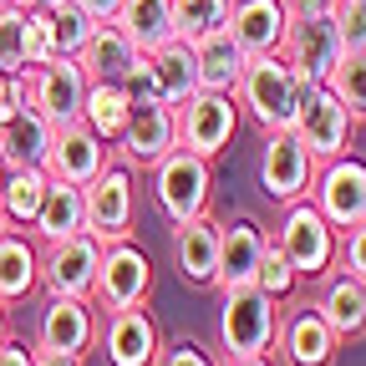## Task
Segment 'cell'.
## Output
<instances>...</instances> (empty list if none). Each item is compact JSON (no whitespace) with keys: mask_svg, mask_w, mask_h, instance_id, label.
<instances>
[{"mask_svg":"<svg viewBox=\"0 0 366 366\" xmlns=\"http://www.w3.org/2000/svg\"><path fill=\"white\" fill-rule=\"evenodd\" d=\"M26 6H61V0H26Z\"/></svg>","mask_w":366,"mask_h":366,"instance_id":"47","label":"cell"},{"mask_svg":"<svg viewBox=\"0 0 366 366\" xmlns=\"http://www.w3.org/2000/svg\"><path fill=\"white\" fill-rule=\"evenodd\" d=\"M0 71H26V6L0 11Z\"/></svg>","mask_w":366,"mask_h":366,"instance_id":"36","label":"cell"},{"mask_svg":"<svg viewBox=\"0 0 366 366\" xmlns=\"http://www.w3.org/2000/svg\"><path fill=\"white\" fill-rule=\"evenodd\" d=\"M153 366H219V361H214L209 346H199V341H173L168 351H158Z\"/></svg>","mask_w":366,"mask_h":366,"instance_id":"41","label":"cell"},{"mask_svg":"<svg viewBox=\"0 0 366 366\" xmlns=\"http://www.w3.org/2000/svg\"><path fill=\"white\" fill-rule=\"evenodd\" d=\"M112 21L137 51H153V46L173 41V0H122V11Z\"/></svg>","mask_w":366,"mask_h":366,"instance_id":"29","label":"cell"},{"mask_svg":"<svg viewBox=\"0 0 366 366\" xmlns=\"http://www.w3.org/2000/svg\"><path fill=\"white\" fill-rule=\"evenodd\" d=\"M122 97L127 102H158V81H153V66H148V56H137L127 71H122Z\"/></svg>","mask_w":366,"mask_h":366,"instance_id":"39","label":"cell"},{"mask_svg":"<svg viewBox=\"0 0 366 366\" xmlns=\"http://www.w3.org/2000/svg\"><path fill=\"white\" fill-rule=\"evenodd\" d=\"M76 6H81L92 21H112V16L122 11V0H76Z\"/></svg>","mask_w":366,"mask_h":366,"instance_id":"42","label":"cell"},{"mask_svg":"<svg viewBox=\"0 0 366 366\" xmlns=\"http://www.w3.org/2000/svg\"><path fill=\"white\" fill-rule=\"evenodd\" d=\"M300 92L305 81L290 71V61L280 51H269V56H249L244 61V76L234 86V102L264 127V132H280L295 122V107H300Z\"/></svg>","mask_w":366,"mask_h":366,"instance_id":"2","label":"cell"},{"mask_svg":"<svg viewBox=\"0 0 366 366\" xmlns=\"http://www.w3.org/2000/svg\"><path fill=\"white\" fill-rule=\"evenodd\" d=\"M46 183H51L46 168H6L0 173V209H6V224L31 229V219H36L41 199H46Z\"/></svg>","mask_w":366,"mask_h":366,"instance_id":"30","label":"cell"},{"mask_svg":"<svg viewBox=\"0 0 366 366\" xmlns=\"http://www.w3.org/2000/svg\"><path fill=\"white\" fill-rule=\"evenodd\" d=\"M97 264H102V239L81 229V234H66V239H56V244H46V254H41V285L51 290V295L92 300Z\"/></svg>","mask_w":366,"mask_h":366,"instance_id":"13","label":"cell"},{"mask_svg":"<svg viewBox=\"0 0 366 366\" xmlns=\"http://www.w3.org/2000/svg\"><path fill=\"white\" fill-rule=\"evenodd\" d=\"M310 178H315V158L305 153V143L280 127V132H264V148H259V189L274 204H295L310 194Z\"/></svg>","mask_w":366,"mask_h":366,"instance_id":"12","label":"cell"},{"mask_svg":"<svg viewBox=\"0 0 366 366\" xmlns=\"http://www.w3.org/2000/svg\"><path fill=\"white\" fill-rule=\"evenodd\" d=\"M56 56V36H51V11L26 6V66H41Z\"/></svg>","mask_w":366,"mask_h":366,"instance_id":"37","label":"cell"},{"mask_svg":"<svg viewBox=\"0 0 366 366\" xmlns=\"http://www.w3.org/2000/svg\"><path fill=\"white\" fill-rule=\"evenodd\" d=\"M351 127H356V122H351V112L341 107V97H336V92H331L326 81H305L290 132L305 143V153L315 158V168L346 153V143H351Z\"/></svg>","mask_w":366,"mask_h":366,"instance_id":"8","label":"cell"},{"mask_svg":"<svg viewBox=\"0 0 366 366\" xmlns=\"http://www.w3.org/2000/svg\"><path fill=\"white\" fill-rule=\"evenodd\" d=\"M315 209H320V219H326L336 234H346L351 224H361L366 219V163L351 153H341V158H331V163H320V173L310 178V194H305Z\"/></svg>","mask_w":366,"mask_h":366,"instance_id":"11","label":"cell"},{"mask_svg":"<svg viewBox=\"0 0 366 366\" xmlns=\"http://www.w3.org/2000/svg\"><path fill=\"white\" fill-rule=\"evenodd\" d=\"M224 366H269V356H229Z\"/></svg>","mask_w":366,"mask_h":366,"instance_id":"45","label":"cell"},{"mask_svg":"<svg viewBox=\"0 0 366 366\" xmlns=\"http://www.w3.org/2000/svg\"><path fill=\"white\" fill-rule=\"evenodd\" d=\"M229 11H234V0H173V36L199 41L209 31H224Z\"/></svg>","mask_w":366,"mask_h":366,"instance_id":"32","label":"cell"},{"mask_svg":"<svg viewBox=\"0 0 366 366\" xmlns=\"http://www.w3.org/2000/svg\"><path fill=\"white\" fill-rule=\"evenodd\" d=\"M51 11V36H56V56H76L81 46H86V36H92V21L76 0H61V6H46Z\"/></svg>","mask_w":366,"mask_h":366,"instance_id":"34","label":"cell"},{"mask_svg":"<svg viewBox=\"0 0 366 366\" xmlns=\"http://www.w3.org/2000/svg\"><path fill=\"white\" fill-rule=\"evenodd\" d=\"M41 285V254L26 234L0 229V305H16Z\"/></svg>","mask_w":366,"mask_h":366,"instance_id":"28","label":"cell"},{"mask_svg":"<svg viewBox=\"0 0 366 366\" xmlns=\"http://www.w3.org/2000/svg\"><path fill=\"white\" fill-rule=\"evenodd\" d=\"M107 366H153L158 361V326L143 305H127V310H107V326L97 331Z\"/></svg>","mask_w":366,"mask_h":366,"instance_id":"16","label":"cell"},{"mask_svg":"<svg viewBox=\"0 0 366 366\" xmlns=\"http://www.w3.org/2000/svg\"><path fill=\"white\" fill-rule=\"evenodd\" d=\"M148 66H153V81H158V102L163 107H183L199 92V61H194V46L189 41H163L153 51H143Z\"/></svg>","mask_w":366,"mask_h":366,"instance_id":"23","label":"cell"},{"mask_svg":"<svg viewBox=\"0 0 366 366\" xmlns=\"http://www.w3.org/2000/svg\"><path fill=\"white\" fill-rule=\"evenodd\" d=\"M219 346L224 356H269L274 336H280V305H274L259 285L219 290Z\"/></svg>","mask_w":366,"mask_h":366,"instance_id":"3","label":"cell"},{"mask_svg":"<svg viewBox=\"0 0 366 366\" xmlns=\"http://www.w3.org/2000/svg\"><path fill=\"white\" fill-rule=\"evenodd\" d=\"M274 244H280V254L295 264L300 280H320L326 269H336L341 234L320 219V209L310 199H295V204H285V219L274 229Z\"/></svg>","mask_w":366,"mask_h":366,"instance_id":"5","label":"cell"},{"mask_svg":"<svg viewBox=\"0 0 366 366\" xmlns=\"http://www.w3.org/2000/svg\"><path fill=\"white\" fill-rule=\"evenodd\" d=\"M81 199H86V234H97L102 244L112 239H132V224H137V183L127 163H102L97 178L81 183Z\"/></svg>","mask_w":366,"mask_h":366,"instance_id":"7","label":"cell"},{"mask_svg":"<svg viewBox=\"0 0 366 366\" xmlns=\"http://www.w3.org/2000/svg\"><path fill=\"white\" fill-rule=\"evenodd\" d=\"M346 51H366V0H331Z\"/></svg>","mask_w":366,"mask_h":366,"instance_id":"38","label":"cell"},{"mask_svg":"<svg viewBox=\"0 0 366 366\" xmlns=\"http://www.w3.org/2000/svg\"><path fill=\"white\" fill-rule=\"evenodd\" d=\"M285 6H305V0H285Z\"/></svg>","mask_w":366,"mask_h":366,"instance_id":"50","label":"cell"},{"mask_svg":"<svg viewBox=\"0 0 366 366\" xmlns=\"http://www.w3.org/2000/svg\"><path fill=\"white\" fill-rule=\"evenodd\" d=\"M127 97H122V86L117 81H86V102H81V122L102 137V143L112 148L117 143V132H122V122H127Z\"/></svg>","mask_w":366,"mask_h":366,"instance_id":"31","label":"cell"},{"mask_svg":"<svg viewBox=\"0 0 366 366\" xmlns=\"http://www.w3.org/2000/svg\"><path fill=\"white\" fill-rule=\"evenodd\" d=\"M0 173H6V158H0Z\"/></svg>","mask_w":366,"mask_h":366,"instance_id":"51","label":"cell"},{"mask_svg":"<svg viewBox=\"0 0 366 366\" xmlns=\"http://www.w3.org/2000/svg\"><path fill=\"white\" fill-rule=\"evenodd\" d=\"M326 86L341 97V107L351 112V122H366V51H346L336 61V71H331Z\"/></svg>","mask_w":366,"mask_h":366,"instance_id":"33","label":"cell"},{"mask_svg":"<svg viewBox=\"0 0 366 366\" xmlns=\"http://www.w3.org/2000/svg\"><path fill=\"white\" fill-rule=\"evenodd\" d=\"M173 127H178V148H189L199 158H219L239 132V102L234 92H194L183 107H173Z\"/></svg>","mask_w":366,"mask_h":366,"instance_id":"6","label":"cell"},{"mask_svg":"<svg viewBox=\"0 0 366 366\" xmlns=\"http://www.w3.org/2000/svg\"><path fill=\"white\" fill-rule=\"evenodd\" d=\"M36 346H41V351L86 356L92 346H97V305H92V300H76V295H51V300L41 305Z\"/></svg>","mask_w":366,"mask_h":366,"instance_id":"14","label":"cell"},{"mask_svg":"<svg viewBox=\"0 0 366 366\" xmlns=\"http://www.w3.org/2000/svg\"><path fill=\"white\" fill-rule=\"evenodd\" d=\"M264 259V229L254 219H234L219 229V274H214V290H239L254 285Z\"/></svg>","mask_w":366,"mask_h":366,"instance_id":"19","label":"cell"},{"mask_svg":"<svg viewBox=\"0 0 366 366\" xmlns=\"http://www.w3.org/2000/svg\"><path fill=\"white\" fill-rule=\"evenodd\" d=\"M254 285L280 305V300H290L295 290H300V274H295V264L280 254V244L274 239H264V259H259V274H254Z\"/></svg>","mask_w":366,"mask_h":366,"instance_id":"35","label":"cell"},{"mask_svg":"<svg viewBox=\"0 0 366 366\" xmlns=\"http://www.w3.org/2000/svg\"><path fill=\"white\" fill-rule=\"evenodd\" d=\"M148 295H153V259L137 249L132 239L102 244L92 305H97V310H127V305H148Z\"/></svg>","mask_w":366,"mask_h":366,"instance_id":"9","label":"cell"},{"mask_svg":"<svg viewBox=\"0 0 366 366\" xmlns=\"http://www.w3.org/2000/svg\"><path fill=\"white\" fill-rule=\"evenodd\" d=\"M209 194H214V168L209 158L189 153V148H168L153 163V204L168 224L199 219L209 214Z\"/></svg>","mask_w":366,"mask_h":366,"instance_id":"4","label":"cell"},{"mask_svg":"<svg viewBox=\"0 0 366 366\" xmlns=\"http://www.w3.org/2000/svg\"><path fill=\"white\" fill-rule=\"evenodd\" d=\"M168 148H178V127H173V107L163 102H132L127 122L117 132V153L127 168H153Z\"/></svg>","mask_w":366,"mask_h":366,"instance_id":"15","label":"cell"},{"mask_svg":"<svg viewBox=\"0 0 366 366\" xmlns=\"http://www.w3.org/2000/svg\"><path fill=\"white\" fill-rule=\"evenodd\" d=\"M36 351H26V341H6L0 346V366H31Z\"/></svg>","mask_w":366,"mask_h":366,"instance_id":"43","label":"cell"},{"mask_svg":"<svg viewBox=\"0 0 366 366\" xmlns=\"http://www.w3.org/2000/svg\"><path fill=\"white\" fill-rule=\"evenodd\" d=\"M285 21H290L285 0H234L229 36L244 46V56H269V51H280V41H285Z\"/></svg>","mask_w":366,"mask_h":366,"instance_id":"21","label":"cell"},{"mask_svg":"<svg viewBox=\"0 0 366 366\" xmlns=\"http://www.w3.org/2000/svg\"><path fill=\"white\" fill-rule=\"evenodd\" d=\"M336 264H341V269H351L356 280H366V219H361V224H351L346 234H341Z\"/></svg>","mask_w":366,"mask_h":366,"instance_id":"40","label":"cell"},{"mask_svg":"<svg viewBox=\"0 0 366 366\" xmlns=\"http://www.w3.org/2000/svg\"><path fill=\"white\" fill-rule=\"evenodd\" d=\"M280 56L290 61V71H295L300 81H331L336 61L346 56L331 0H305V6H290Z\"/></svg>","mask_w":366,"mask_h":366,"instance_id":"1","label":"cell"},{"mask_svg":"<svg viewBox=\"0 0 366 366\" xmlns=\"http://www.w3.org/2000/svg\"><path fill=\"white\" fill-rule=\"evenodd\" d=\"M31 229H36L41 244H56V239H66V234H81V229H86L81 183H66V178H51V183H46V199H41Z\"/></svg>","mask_w":366,"mask_h":366,"instance_id":"25","label":"cell"},{"mask_svg":"<svg viewBox=\"0 0 366 366\" xmlns=\"http://www.w3.org/2000/svg\"><path fill=\"white\" fill-rule=\"evenodd\" d=\"M315 315L326 326L351 341V336H366V280H356L351 269H326L320 274V295H315Z\"/></svg>","mask_w":366,"mask_h":366,"instance_id":"20","label":"cell"},{"mask_svg":"<svg viewBox=\"0 0 366 366\" xmlns=\"http://www.w3.org/2000/svg\"><path fill=\"white\" fill-rule=\"evenodd\" d=\"M336 346H341V336L315 315V305L280 320V336H274V351L290 366H336Z\"/></svg>","mask_w":366,"mask_h":366,"instance_id":"22","label":"cell"},{"mask_svg":"<svg viewBox=\"0 0 366 366\" xmlns=\"http://www.w3.org/2000/svg\"><path fill=\"white\" fill-rule=\"evenodd\" d=\"M51 122H46L31 102H21V112L0 127V158H6V168H46V158H51Z\"/></svg>","mask_w":366,"mask_h":366,"instance_id":"24","label":"cell"},{"mask_svg":"<svg viewBox=\"0 0 366 366\" xmlns=\"http://www.w3.org/2000/svg\"><path fill=\"white\" fill-rule=\"evenodd\" d=\"M107 163V143L92 132L81 117L76 122H61L51 132V158H46V173L51 178H66V183H92L97 168Z\"/></svg>","mask_w":366,"mask_h":366,"instance_id":"18","label":"cell"},{"mask_svg":"<svg viewBox=\"0 0 366 366\" xmlns=\"http://www.w3.org/2000/svg\"><path fill=\"white\" fill-rule=\"evenodd\" d=\"M219 229L224 224H214L209 214L173 224V264H178L183 285H194V290L214 285V274H219Z\"/></svg>","mask_w":366,"mask_h":366,"instance_id":"17","label":"cell"},{"mask_svg":"<svg viewBox=\"0 0 366 366\" xmlns=\"http://www.w3.org/2000/svg\"><path fill=\"white\" fill-rule=\"evenodd\" d=\"M194 46V61H199V86L204 92H234L239 86V76H244V46L229 36V26L224 31H209V36H199V41H189Z\"/></svg>","mask_w":366,"mask_h":366,"instance_id":"27","label":"cell"},{"mask_svg":"<svg viewBox=\"0 0 366 366\" xmlns=\"http://www.w3.org/2000/svg\"><path fill=\"white\" fill-rule=\"evenodd\" d=\"M0 229H6V209H0Z\"/></svg>","mask_w":366,"mask_h":366,"instance_id":"49","label":"cell"},{"mask_svg":"<svg viewBox=\"0 0 366 366\" xmlns=\"http://www.w3.org/2000/svg\"><path fill=\"white\" fill-rule=\"evenodd\" d=\"M31 366H81V356H66V351H41V346H36Z\"/></svg>","mask_w":366,"mask_h":366,"instance_id":"44","label":"cell"},{"mask_svg":"<svg viewBox=\"0 0 366 366\" xmlns=\"http://www.w3.org/2000/svg\"><path fill=\"white\" fill-rule=\"evenodd\" d=\"M11 341V315H6V305H0V346Z\"/></svg>","mask_w":366,"mask_h":366,"instance_id":"46","label":"cell"},{"mask_svg":"<svg viewBox=\"0 0 366 366\" xmlns=\"http://www.w3.org/2000/svg\"><path fill=\"white\" fill-rule=\"evenodd\" d=\"M6 6H26V0H0V11H6Z\"/></svg>","mask_w":366,"mask_h":366,"instance_id":"48","label":"cell"},{"mask_svg":"<svg viewBox=\"0 0 366 366\" xmlns=\"http://www.w3.org/2000/svg\"><path fill=\"white\" fill-rule=\"evenodd\" d=\"M21 86H26V102L51 122H76L81 117V102H86V71L76 56H51L41 66H26L21 71Z\"/></svg>","mask_w":366,"mask_h":366,"instance_id":"10","label":"cell"},{"mask_svg":"<svg viewBox=\"0 0 366 366\" xmlns=\"http://www.w3.org/2000/svg\"><path fill=\"white\" fill-rule=\"evenodd\" d=\"M137 56H143V51L122 36L117 21H97V26H92V36H86V46L76 51L86 81H122V71H127Z\"/></svg>","mask_w":366,"mask_h":366,"instance_id":"26","label":"cell"}]
</instances>
